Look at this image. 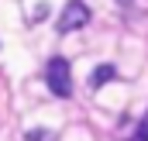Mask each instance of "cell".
<instances>
[{
    "label": "cell",
    "instance_id": "cell-6",
    "mask_svg": "<svg viewBox=\"0 0 148 141\" xmlns=\"http://www.w3.org/2000/svg\"><path fill=\"white\" fill-rule=\"evenodd\" d=\"M45 17H48V7L41 3V7H38V10H35V21H45Z\"/></svg>",
    "mask_w": 148,
    "mask_h": 141
},
{
    "label": "cell",
    "instance_id": "cell-2",
    "mask_svg": "<svg viewBox=\"0 0 148 141\" xmlns=\"http://www.w3.org/2000/svg\"><path fill=\"white\" fill-rule=\"evenodd\" d=\"M86 21H90V7H86L83 0H69V7H66L62 17H59V31L69 35V31H76V28H83Z\"/></svg>",
    "mask_w": 148,
    "mask_h": 141
},
{
    "label": "cell",
    "instance_id": "cell-3",
    "mask_svg": "<svg viewBox=\"0 0 148 141\" xmlns=\"http://www.w3.org/2000/svg\"><path fill=\"white\" fill-rule=\"evenodd\" d=\"M114 76H117V69H114L110 62H103V66H100V69L93 72V76H90V90H100V86H103V83H110Z\"/></svg>",
    "mask_w": 148,
    "mask_h": 141
},
{
    "label": "cell",
    "instance_id": "cell-4",
    "mask_svg": "<svg viewBox=\"0 0 148 141\" xmlns=\"http://www.w3.org/2000/svg\"><path fill=\"white\" fill-rule=\"evenodd\" d=\"M131 141H148V117H141V124H138V131H134Z\"/></svg>",
    "mask_w": 148,
    "mask_h": 141
},
{
    "label": "cell",
    "instance_id": "cell-1",
    "mask_svg": "<svg viewBox=\"0 0 148 141\" xmlns=\"http://www.w3.org/2000/svg\"><path fill=\"white\" fill-rule=\"evenodd\" d=\"M45 83H48V90H52L55 97H69V93H73V72H69V62H66L62 55L48 59V66H45Z\"/></svg>",
    "mask_w": 148,
    "mask_h": 141
},
{
    "label": "cell",
    "instance_id": "cell-5",
    "mask_svg": "<svg viewBox=\"0 0 148 141\" xmlns=\"http://www.w3.org/2000/svg\"><path fill=\"white\" fill-rule=\"evenodd\" d=\"M28 141H52L48 131H28Z\"/></svg>",
    "mask_w": 148,
    "mask_h": 141
},
{
    "label": "cell",
    "instance_id": "cell-7",
    "mask_svg": "<svg viewBox=\"0 0 148 141\" xmlns=\"http://www.w3.org/2000/svg\"><path fill=\"white\" fill-rule=\"evenodd\" d=\"M117 3H131V0H117Z\"/></svg>",
    "mask_w": 148,
    "mask_h": 141
}]
</instances>
